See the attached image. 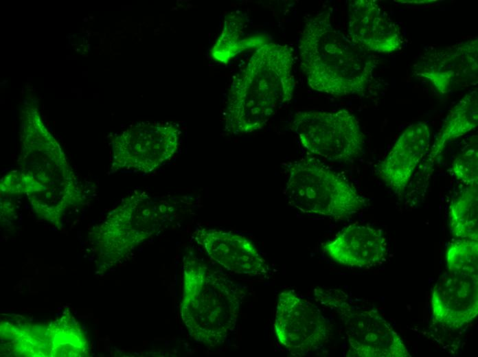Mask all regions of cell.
Masks as SVG:
<instances>
[{
  "label": "cell",
  "instance_id": "9c48e42d",
  "mask_svg": "<svg viewBox=\"0 0 478 357\" xmlns=\"http://www.w3.org/2000/svg\"><path fill=\"white\" fill-rule=\"evenodd\" d=\"M336 306L343 316L350 345L347 356H411L404 341L377 311L355 308L342 301Z\"/></svg>",
  "mask_w": 478,
  "mask_h": 357
},
{
  "label": "cell",
  "instance_id": "2e32d148",
  "mask_svg": "<svg viewBox=\"0 0 478 357\" xmlns=\"http://www.w3.org/2000/svg\"><path fill=\"white\" fill-rule=\"evenodd\" d=\"M477 124V92L473 91L450 111L430 150L429 162L433 163L447 143L472 131Z\"/></svg>",
  "mask_w": 478,
  "mask_h": 357
},
{
  "label": "cell",
  "instance_id": "ffe728a7",
  "mask_svg": "<svg viewBox=\"0 0 478 357\" xmlns=\"http://www.w3.org/2000/svg\"><path fill=\"white\" fill-rule=\"evenodd\" d=\"M477 150L474 148L464 150L453 160L451 172L465 186L478 185Z\"/></svg>",
  "mask_w": 478,
  "mask_h": 357
},
{
  "label": "cell",
  "instance_id": "3957f363",
  "mask_svg": "<svg viewBox=\"0 0 478 357\" xmlns=\"http://www.w3.org/2000/svg\"><path fill=\"white\" fill-rule=\"evenodd\" d=\"M184 262L182 319L197 341L220 345L236 327L244 293L202 260L188 256Z\"/></svg>",
  "mask_w": 478,
  "mask_h": 357
},
{
  "label": "cell",
  "instance_id": "7a4b0ae2",
  "mask_svg": "<svg viewBox=\"0 0 478 357\" xmlns=\"http://www.w3.org/2000/svg\"><path fill=\"white\" fill-rule=\"evenodd\" d=\"M294 56L287 45L267 43L258 48L235 77L225 110V128L234 134L262 129L295 89Z\"/></svg>",
  "mask_w": 478,
  "mask_h": 357
},
{
  "label": "cell",
  "instance_id": "8fae6325",
  "mask_svg": "<svg viewBox=\"0 0 478 357\" xmlns=\"http://www.w3.org/2000/svg\"><path fill=\"white\" fill-rule=\"evenodd\" d=\"M348 36L368 52L392 53L399 50L403 43L398 24L374 0L350 1Z\"/></svg>",
  "mask_w": 478,
  "mask_h": 357
},
{
  "label": "cell",
  "instance_id": "30bf717a",
  "mask_svg": "<svg viewBox=\"0 0 478 357\" xmlns=\"http://www.w3.org/2000/svg\"><path fill=\"white\" fill-rule=\"evenodd\" d=\"M477 37L423 54L414 74L446 94L477 80Z\"/></svg>",
  "mask_w": 478,
  "mask_h": 357
},
{
  "label": "cell",
  "instance_id": "e0dca14e",
  "mask_svg": "<svg viewBox=\"0 0 478 357\" xmlns=\"http://www.w3.org/2000/svg\"><path fill=\"white\" fill-rule=\"evenodd\" d=\"M448 216L453 237L478 240V185L465 186L451 201Z\"/></svg>",
  "mask_w": 478,
  "mask_h": 357
},
{
  "label": "cell",
  "instance_id": "d6986e66",
  "mask_svg": "<svg viewBox=\"0 0 478 357\" xmlns=\"http://www.w3.org/2000/svg\"><path fill=\"white\" fill-rule=\"evenodd\" d=\"M229 19L212 51L216 59L223 62H227L234 55L247 47L246 43L248 45V43L253 41L251 39L240 38L242 36L241 34L243 27L242 19L237 17L234 19V21Z\"/></svg>",
  "mask_w": 478,
  "mask_h": 357
},
{
  "label": "cell",
  "instance_id": "ac0fdd59",
  "mask_svg": "<svg viewBox=\"0 0 478 357\" xmlns=\"http://www.w3.org/2000/svg\"><path fill=\"white\" fill-rule=\"evenodd\" d=\"M447 270L478 277V240L457 239L446 251Z\"/></svg>",
  "mask_w": 478,
  "mask_h": 357
},
{
  "label": "cell",
  "instance_id": "6da1fadb",
  "mask_svg": "<svg viewBox=\"0 0 478 357\" xmlns=\"http://www.w3.org/2000/svg\"><path fill=\"white\" fill-rule=\"evenodd\" d=\"M299 51L302 72L317 91L335 97L360 94L372 79V55L338 30L328 12L306 21Z\"/></svg>",
  "mask_w": 478,
  "mask_h": 357
},
{
  "label": "cell",
  "instance_id": "4fadbf2b",
  "mask_svg": "<svg viewBox=\"0 0 478 357\" xmlns=\"http://www.w3.org/2000/svg\"><path fill=\"white\" fill-rule=\"evenodd\" d=\"M431 130L424 122L408 126L380 162L379 176L395 193L402 194L413 173L429 150Z\"/></svg>",
  "mask_w": 478,
  "mask_h": 357
},
{
  "label": "cell",
  "instance_id": "9a60e30c",
  "mask_svg": "<svg viewBox=\"0 0 478 357\" xmlns=\"http://www.w3.org/2000/svg\"><path fill=\"white\" fill-rule=\"evenodd\" d=\"M323 250L331 260L340 264L368 267L384 260L387 253V242L378 229L352 224L326 242Z\"/></svg>",
  "mask_w": 478,
  "mask_h": 357
},
{
  "label": "cell",
  "instance_id": "7c38bea8",
  "mask_svg": "<svg viewBox=\"0 0 478 357\" xmlns=\"http://www.w3.org/2000/svg\"><path fill=\"white\" fill-rule=\"evenodd\" d=\"M433 320L451 328H461L478 314V277L446 271L431 295Z\"/></svg>",
  "mask_w": 478,
  "mask_h": 357
},
{
  "label": "cell",
  "instance_id": "52a82bcc",
  "mask_svg": "<svg viewBox=\"0 0 478 357\" xmlns=\"http://www.w3.org/2000/svg\"><path fill=\"white\" fill-rule=\"evenodd\" d=\"M179 131L171 123H140L123 131L113 143L115 170L152 172L177 152Z\"/></svg>",
  "mask_w": 478,
  "mask_h": 357
},
{
  "label": "cell",
  "instance_id": "8992f818",
  "mask_svg": "<svg viewBox=\"0 0 478 357\" xmlns=\"http://www.w3.org/2000/svg\"><path fill=\"white\" fill-rule=\"evenodd\" d=\"M292 127L306 149L328 161H350L363 151V133L355 116L346 109L297 112Z\"/></svg>",
  "mask_w": 478,
  "mask_h": 357
},
{
  "label": "cell",
  "instance_id": "277c9868",
  "mask_svg": "<svg viewBox=\"0 0 478 357\" xmlns=\"http://www.w3.org/2000/svg\"><path fill=\"white\" fill-rule=\"evenodd\" d=\"M284 194L303 213L344 219L366 206V200L340 174L314 158H302L286 165Z\"/></svg>",
  "mask_w": 478,
  "mask_h": 357
},
{
  "label": "cell",
  "instance_id": "5bb4252c",
  "mask_svg": "<svg viewBox=\"0 0 478 357\" xmlns=\"http://www.w3.org/2000/svg\"><path fill=\"white\" fill-rule=\"evenodd\" d=\"M194 234V240L207 255L226 269L251 276H262L269 272L264 259L246 237L217 229H202Z\"/></svg>",
  "mask_w": 478,
  "mask_h": 357
},
{
  "label": "cell",
  "instance_id": "5b68a950",
  "mask_svg": "<svg viewBox=\"0 0 478 357\" xmlns=\"http://www.w3.org/2000/svg\"><path fill=\"white\" fill-rule=\"evenodd\" d=\"M20 170V193L42 207H58L76 194L73 172L56 142L43 124L24 127Z\"/></svg>",
  "mask_w": 478,
  "mask_h": 357
},
{
  "label": "cell",
  "instance_id": "ba28073f",
  "mask_svg": "<svg viewBox=\"0 0 478 357\" xmlns=\"http://www.w3.org/2000/svg\"><path fill=\"white\" fill-rule=\"evenodd\" d=\"M274 327L280 343L296 356L310 353L328 338V324L321 310L292 290L279 295Z\"/></svg>",
  "mask_w": 478,
  "mask_h": 357
}]
</instances>
